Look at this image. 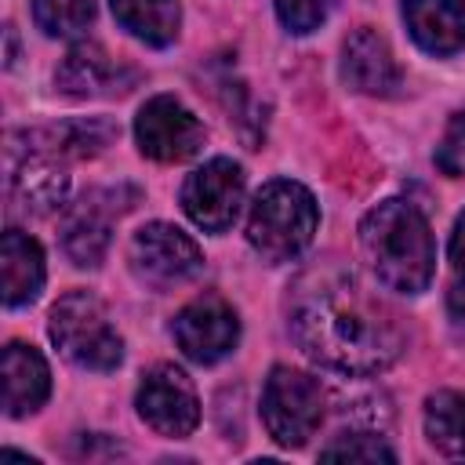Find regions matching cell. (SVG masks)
Returning <instances> with one entry per match:
<instances>
[{"label":"cell","mask_w":465,"mask_h":465,"mask_svg":"<svg viewBox=\"0 0 465 465\" xmlns=\"http://www.w3.org/2000/svg\"><path fill=\"white\" fill-rule=\"evenodd\" d=\"M134 407H138V418L153 432L171 436V440L189 436L200 421L196 389H193L189 374L174 363H156L142 374V385L134 392Z\"/></svg>","instance_id":"cell-10"},{"label":"cell","mask_w":465,"mask_h":465,"mask_svg":"<svg viewBox=\"0 0 465 465\" xmlns=\"http://www.w3.org/2000/svg\"><path fill=\"white\" fill-rule=\"evenodd\" d=\"M113 193H87L62 225V251L73 265L94 269L109 251V229H113V207L105 203Z\"/></svg>","instance_id":"cell-15"},{"label":"cell","mask_w":465,"mask_h":465,"mask_svg":"<svg viewBox=\"0 0 465 465\" xmlns=\"http://www.w3.org/2000/svg\"><path fill=\"white\" fill-rule=\"evenodd\" d=\"M94 0H33V22L47 36H76L91 25Z\"/></svg>","instance_id":"cell-20"},{"label":"cell","mask_w":465,"mask_h":465,"mask_svg":"<svg viewBox=\"0 0 465 465\" xmlns=\"http://www.w3.org/2000/svg\"><path fill=\"white\" fill-rule=\"evenodd\" d=\"M341 80L360 91V94H378L389 98L400 87V65L385 44V36H378L374 29H356L345 44H341Z\"/></svg>","instance_id":"cell-13"},{"label":"cell","mask_w":465,"mask_h":465,"mask_svg":"<svg viewBox=\"0 0 465 465\" xmlns=\"http://www.w3.org/2000/svg\"><path fill=\"white\" fill-rule=\"evenodd\" d=\"M323 385L287 363H276L262 385V421L280 447H305L323 421Z\"/></svg>","instance_id":"cell-5"},{"label":"cell","mask_w":465,"mask_h":465,"mask_svg":"<svg viewBox=\"0 0 465 465\" xmlns=\"http://www.w3.org/2000/svg\"><path fill=\"white\" fill-rule=\"evenodd\" d=\"M109 7H113V18L149 47H167L178 36V25H182L178 0H109Z\"/></svg>","instance_id":"cell-18"},{"label":"cell","mask_w":465,"mask_h":465,"mask_svg":"<svg viewBox=\"0 0 465 465\" xmlns=\"http://www.w3.org/2000/svg\"><path fill=\"white\" fill-rule=\"evenodd\" d=\"M320 454H323V458H363V461L385 458V461H396V450H392L381 436H374V432H341V436H334Z\"/></svg>","instance_id":"cell-21"},{"label":"cell","mask_w":465,"mask_h":465,"mask_svg":"<svg viewBox=\"0 0 465 465\" xmlns=\"http://www.w3.org/2000/svg\"><path fill=\"white\" fill-rule=\"evenodd\" d=\"M287 331L312 363L356 378L392 367L407 345L396 312L341 262H320L294 280Z\"/></svg>","instance_id":"cell-1"},{"label":"cell","mask_w":465,"mask_h":465,"mask_svg":"<svg viewBox=\"0 0 465 465\" xmlns=\"http://www.w3.org/2000/svg\"><path fill=\"white\" fill-rule=\"evenodd\" d=\"M360 251L374 280L396 294H421L436 272V240L418 203L389 196L360 222Z\"/></svg>","instance_id":"cell-2"},{"label":"cell","mask_w":465,"mask_h":465,"mask_svg":"<svg viewBox=\"0 0 465 465\" xmlns=\"http://www.w3.org/2000/svg\"><path fill=\"white\" fill-rule=\"evenodd\" d=\"M425 436L440 454L465 461V396L461 392L443 389L425 400Z\"/></svg>","instance_id":"cell-19"},{"label":"cell","mask_w":465,"mask_h":465,"mask_svg":"<svg viewBox=\"0 0 465 465\" xmlns=\"http://www.w3.org/2000/svg\"><path fill=\"white\" fill-rule=\"evenodd\" d=\"M171 338L185 360L211 367L225 360L240 341V316L222 294H200L171 320Z\"/></svg>","instance_id":"cell-8"},{"label":"cell","mask_w":465,"mask_h":465,"mask_svg":"<svg viewBox=\"0 0 465 465\" xmlns=\"http://www.w3.org/2000/svg\"><path fill=\"white\" fill-rule=\"evenodd\" d=\"M436 167L447 174V178H465V109H458L447 127H443V138L432 153Z\"/></svg>","instance_id":"cell-22"},{"label":"cell","mask_w":465,"mask_h":465,"mask_svg":"<svg viewBox=\"0 0 465 465\" xmlns=\"http://www.w3.org/2000/svg\"><path fill=\"white\" fill-rule=\"evenodd\" d=\"M203 124L174 94H153L134 116L138 153L156 163H182L203 149Z\"/></svg>","instance_id":"cell-6"},{"label":"cell","mask_w":465,"mask_h":465,"mask_svg":"<svg viewBox=\"0 0 465 465\" xmlns=\"http://www.w3.org/2000/svg\"><path fill=\"white\" fill-rule=\"evenodd\" d=\"M243 189V167L229 156H214L182 182V211L203 232H225L240 214Z\"/></svg>","instance_id":"cell-9"},{"label":"cell","mask_w":465,"mask_h":465,"mask_svg":"<svg viewBox=\"0 0 465 465\" xmlns=\"http://www.w3.org/2000/svg\"><path fill=\"white\" fill-rule=\"evenodd\" d=\"M54 84L73 98H98V94H124L134 84V73L116 65V58H109L102 44L84 40L69 47V54L62 58Z\"/></svg>","instance_id":"cell-12"},{"label":"cell","mask_w":465,"mask_h":465,"mask_svg":"<svg viewBox=\"0 0 465 465\" xmlns=\"http://www.w3.org/2000/svg\"><path fill=\"white\" fill-rule=\"evenodd\" d=\"M331 4L334 0H272L280 25L287 33H298V36L320 29V22L331 15Z\"/></svg>","instance_id":"cell-23"},{"label":"cell","mask_w":465,"mask_h":465,"mask_svg":"<svg viewBox=\"0 0 465 465\" xmlns=\"http://www.w3.org/2000/svg\"><path fill=\"white\" fill-rule=\"evenodd\" d=\"M131 269L142 283L163 291L193 280L203 269V254L189 232L171 222H149L131 236Z\"/></svg>","instance_id":"cell-7"},{"label":"cell","mask_w":465,"mask_h":465,"mask_svg":"<svg viewBox=\"0 0 465 465\" xmlns=\"http://www.w3.org/2000/svg\"><path fill=\"white\" fill-rule=\"evenodd\" d=\"M47 334L54 349L80 371H113L124 360V338L109 323L105 305L91 291H69L51 305Z\"/></svg>","instance_id":"cell-4"},{"label":"cell","mask_w":465,"mask_h":465,"mask_svg":"<svg viewBox=\"0 0 465 465\" xmlns=\"http://www.w3.org/2000/svg\"><path fill=\"white\" fill-rule=\"evenodd\" d=\"M47 392H51L47 360L25 341H7L4 345V414L25 418L44 407Z\"/></svg>","instance_id":"cell-17"},{"label":"cell","mask_w":465,"mask_h":465,"mask_svg":"<svg viewBox=\"0 0 465 465\" xmlns=\"http://www.w3.org/2000/svg\"><path fill=\"white\" fill-rule=\"evenodd\" d=\"M450 291H447V305L458 320H465V211L458 214L454 222V232H450Z\"/></svg>","instance_id":"cell-24"},{"label":"cell","mask_w":465,"mask_h":465,"mask_svg":"<svg viewBox=\"0 0 465 465\" xmlns=\"http://www.w3.org/2000/svg\"><path fill=\"white\" fill-rule=\"evenodd\" d=\"M403 22L425 54L465 51V0H403Z\"/></svg>","instance_id":"cell-14"},{"label":"cell","mask_w":465,"mask_h":465,"mask_svg":"<svg viewBox=\"0 0 465 465\" xmlns=\"http://www.w3.org/2000/svg\"><path fill=\"white\" fill-rule=\"evenodd\" d=\"M47 265H44V247L22 232V229H4L0 240V291H4V305L7 309H22L29 302H36L40 287H44Z\"/></svg>","instance_id":"cell-16"},{"label":"cell","mask_w":465,"mask_h":465,"mask_svg":"<svg viewBox=\"0 0 465 465\" xmlns=\"http://www.w3.org/2000/svg\"><path fill=\"white\" fill-rule=\"evenodd\" d=\"M69 193V174L62 171L54 153L44 149H29L18 153L11 149V163H7V196L18 211L29 214H51L65 203Z\"/></svg>","instance_id":"cell-11"},{"label":"cell","mask_w":465,"mask_h":465,"mask_svg":"<svg viewBox=\"0 0 465 465\" xmlns=\"http://www.w3.org/2000/svg\"><path fill=\"white\" fill-rule=\"evenodd\" d=\"M320 225V207L316 196L291 178H272L265 182L247 214V243L272 265L294 262L316 236Z\"/></svg>","instance_id":"cell-3"}]
</instances>
